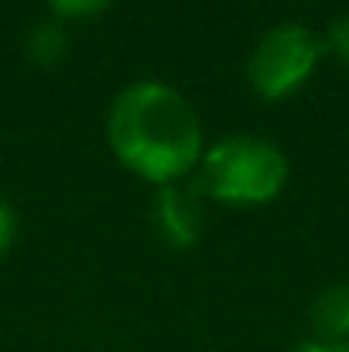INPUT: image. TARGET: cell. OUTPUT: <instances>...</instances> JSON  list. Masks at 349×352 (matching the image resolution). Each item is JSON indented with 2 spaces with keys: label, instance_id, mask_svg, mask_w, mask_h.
I'll use <instances>...</instances> for the list:
<instances>
[{
  "label": "cell",
  "instance_id": "cell-3",
  "mask_svg": "<svg viewBox=\"0 0 349 352\" xmlns=\"http://www.w3.org/2000/svg\"><path fill=\"white\" fill-rule=\"evenodd\" d=\"M319 58L322 41L305 24H277L257 41L246 76L264 100H284L315 72Z\"/></svg>",
  "mask_w": 349,
  "mask_h": 352
},
{
  "label": "cell",
  "instance_id": "cell-10",
  "mask_svg": "<svg viewBox=\"0 0 349 352\" xmlns=\"http://www.w3.org/2000/svg\"><path fill=\"white\" fill-rule=\"evenodd\" d=\"M291 352H349V342H332V339H305Z\"/></svg>",
  "mask_w": 349,
  "mask_h": 352
},
{
  "label": "cell",
  "instance_id": "cell-2",
  "mask_svg": "<svg viewBox=\"0 0 349 352\" xmlns=\"http://www.w3.org/2000/svg\"><path fill=\"white\" fill-rule=\"evenodd\" d=\"M288 182V157L277 144L257 133H233L213 144L199 161V192L230 202L260 206L271 202Z\"/></svg>",
  "mask_w": 349,
  "mask_h": 352
},
{
  "label": "cell",
  "instance_id": "cell-9",
  "mask_svg": "<svg viewBox=\"0 0 349 352\" xmlns=\"http://www.w3.org/2000/svg\"><path fill=\"white\" fill-rule=\"evenodd\" d=\"M14 233H17V219H14V209L0 199V256L10 250L14 243Z\"/></svg>",
  "mask_w": 349,
  "mask_h": 352
},
{
  "label": "cell",
  "instance_id": "cell-6",
  "mask_svg": "<svg viewBox=\"0 0 349 352\" xmlns=\"http://www.w3.org/2000/svg\"><path fill=\"white\" fill-rule=\"evenodd\" d=\"M65 48H69V38H65L62 24H55V21L38 24L34 34L28 38V55H31L34 62H41V65L59 62V58L65 55Z\"/></svg>",
  "mask_w": 349,
  "mask_h": 352
},
{
  "label": "cell",
  "instance_id": "cell-8",
  "mask_svg": "<svg viewBox=\"0 0 349 352\" xmlns=\"http://www.w3.org/2000/svg\"><path fill=\"white\" fill-rule=\"evenodd\" d=\"M329 48H332V55L349 65V14L343 17H336L332 24H329Z\"/></svg>",
  "mask_w": 349,
  "mask_h": 352
},
{
  "label": "cell",
  "instance_id": "cell-1",
  "mask_svg": "<svg viewBox=\"0 0 349 352\" xmlns=\"http://www.w3.org/2000/svg\"><path fill=\"white\" fill-rule=\"evenodd\" d=\"M114 154L140 178L175 185L202 161V123L192 103L165 82H134L107 120Z\"/></svg>",
  "mask_w": 349,
  "mask_h": 352
},
{
  "label": "cell",
  "instance_id": "cell-5",
  "mask_svg": "<svg viewBox=\"0 0 349 352\" xmlns=\"http://www.w3.org/2000/svg\"><path fill=\"white\" fill-rule=\"evenodd\" d=\"M308 322L315 329V339L349 342V284L322 287L308 308Z\"/></svg>",
  "mask_w": 349,
  "mask_h": 352
},
{
  "label": "cell",
  "instance_id": "cell-4",
  "mask_svg": "<svg viewBox=\"0 0 349 352\" xmlns=\"http://www.w3.org/2000/svg\"><path fill=\"white\" fill-rule=\"evenodd\" d=\"M154 223L171 246H192L202 230V212L195 202V192H185L178 185H161L154 199Z\"/></svg>",
  "mask_w": 349,
  "mask_h": 352
},
{
  "label": "cell",
  "instance_id": "cell-7",
  "mask_svg": "<svg viewBox=\"0 0 349 352\" xmlns=\"http://www.w3.org/2000/svg\"><path fill=\"white\" fill-rule=\"evenodd\" d=\"M48 3H52V10L62 14V17H93V14H100L110 0H48Z\"/></svg>",
  "mask_w": 349,
  "mask_h": 352
}]
</instances>
